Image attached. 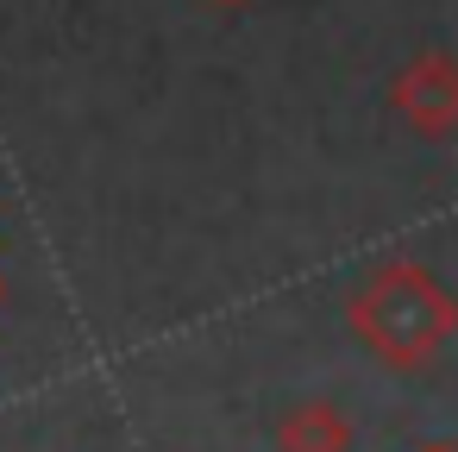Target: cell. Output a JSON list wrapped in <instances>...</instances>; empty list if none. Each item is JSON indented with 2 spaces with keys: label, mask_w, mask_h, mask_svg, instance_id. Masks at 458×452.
Wrapping results in <instances>:
<instances>
[{
  "label": "cell",
  "mask_w": 458,
  "mask_h": 452,
  "mask_svg": "<svg viewBox=\"0 0 458 452\" xmlns=\"http://www.w3.org/2000/svg\"><path fill=\"white\" fill-rule=\"evenodd\" d=\"M395 107L420 132H452L458 126V64L452 57H414L395 76Z\"/></svg>",
  "instance_id": "obj_2"
},
{
  "label": "cell",
  "mask_w": 458,
  "mask_h": 452,
  "mask_svg": "<svg viewBox=\"0 0 458 452\" xmlns=\"http://www.w3.org/2000/svg\"><path fill=\"white\" fill-rule=\"evenodd\" d=\"M214 7H233V0H214Z\"/></svg>",
  "instance_id": "obj_5"
},
{
  "label": "cell",
  "mask_w": 458,
  "mask_h": 452,
  "mask_svg": "<svg viewBox=\"0 0 458 452\" xmlns=\"http://www.w3.org/2000/svg\"><path fill=\"white\" fill-rule=\"evenodd\" d=\"M276 446H283V452H345V446H352V427H345L327 402H301L295 414H283Z\"/></svg>",
  "instance_id": "obj_3"
},
{
  "label": "cell",
  "mask_w": 458,
  "mask_h": 452,
  "mask_svg": "<svg viewBox=\"0 0 458 452\" xmlns=\"http://www.w3.org/2000/svg\"><path fill=\"white\" fill-rule=\"evenodd\" d=\"M452 327H458V302L408 258L377 264L352 295V333L389 364H427Z\"/></svg>",
  "instance_id": "obj_1"
},
{
  "label": "cell",
  "mask_w": 458,
  "mask_h": 452,
  "mask_svg": "<svg viewBox=\"0 0 458 452\" xmlns=\"http://www.w3.org/2000/svg\"><path fill=\"white\" fill-rule=\"evenodd\" d=\"M433 452H458V446H433Z\"/></svg>",
  "instance_id": "obj_4"
}]
</instances>
